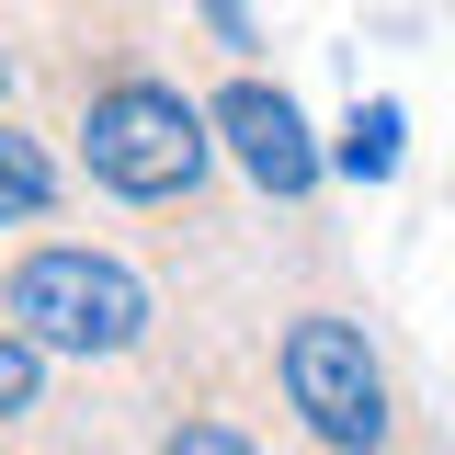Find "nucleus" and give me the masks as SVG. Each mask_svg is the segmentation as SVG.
Segmentation results:
<instances>
[{"mask_svg":"<svg viewBox=\"0 0 455 455\" xmlns=\"http://www.w3.org/2000/svg\"><path fill=\"white\" fill-rule=\"evenodd\" d=\"M284 398H296V421L331 455H387V433H398L387 364H376V341L353 331L341 307H307V319L284 331Z\"/></svg>","mask_w":455,"mask_h":455,"instance_id":"obj_3","label":"nucleus"},{"mask_svg":"<svg viewBox=\"0 0 455 455\" xmlns=\"http://www.w3.org/2000/svg\"><path fill=\"white\" fill-rule=\"evenodd\" d=\"M160 455H251V444H239V433H228V421H182V433H171Z\"/></svg>","mask_w":455,"mask_h":455,"instance_id":"obj_8","label":"nucleus"},{"mask_svg":"<svg viewBox=\"0 0 455 455\" xmlns=\"http://www.w3.org/2000/svg\"><path fill=\"white\" fill-rule=\"evenodd\" d=\"M205 125L228 137V160L251 171L262 194H284V205H296V194H319V171H331V148L307 137V114L284 103L274 80H228L217 103H205Z\"/></svg>","mask_w":455,"mask_h":455,"instance_id":"obj_4","label":"nucleus"},{"mask_svg":"<svg viewBox=\"0 0 455 455\" xmlns=\"http://www.w3.org/2000/svg\"><path fill=\"white\" fill-rule=\"evenodd\" d=\"M331 171H353V182H387V171H398V103H387V92L341 114V148H331Z\"/></svg>","mask_w":455,"mask_h":455,"instance_id":"obj_5","label":"nucleus"},{"mask_svg":"<svg viewBox=\"0 0 455 455\" xmlns=\"http://www.w3.org/2000/svg\"><path fill=\"white\" fill-rule=\"evenodd\" d=\"M205 23H217L228 46H251V12H239V0H205Z\"/></svg>","mask_w":455,"mask_h":455,"instance_id":"obj_9","label":"nucleus"},{"mask_svg":"<svg viewBox=\"0 0 455 455\" xmlns=\"http://www.w3.org/2000/svg\"><path fill=\"white\" fill-rule=\"evenodd\" d=\"M205 148H217V125L182 103L171 80H103V92L80 103V160H92V182L125 194V205L194 194V182H205Z\"/></svg>","mask_w":455,"mask_h":455,"instance_id":"obj_2","label":"nucleus"},{"mask_svg":"<svg viewBox=\"0 0 455 455\" xmlns=\"http://www.w3.org/2000/svg\"><path fill=\"white\" fill-rule=\"evenodd\" d=\"M46 205H57V171H46V148H35L23 125H0V228L46 217Z\"/></svg>","mask_w":455,"mask_h":455,"instance_id":"obj_6","label":"nucleus"},{"mask_svg":"<svg viewBox=\"0 0 455 455\" xmlns=\"http://www.w3.org/2000/svg\"><path fill=\"white\" fill-rule=\"evenodd\" d=\"M0 80H12V57H0Z\"/></svg>","mask_w":455,"mask_h":455,"instance_id":"obj_10","label":"nucleus"},{"mask_svg":"<svg viewBox=\"0 0 455 455\" xmlns=\"http://www.w3.org/2000/svg\"><path fill=\"white\" fill-rule=\"evenodd\" d=\"M0 319L35 341V353H125V341L148 331V284L125 274L114 251H80V239H57V251H23L12 274H0Z\"/></svg>","mask_w":455,"mask_h":455,"instance_id":"obj_1","label":"nucleus"},{"mask_svg":"<svg viewBox=\"0 0 455 455\" xmlns=\"http://www.w3.org/2000/svg\"><path fill=\"white\" fill-rule=\"evenodd\" d=\"M35 398H46V353H35L23 331H0V421H23Z\"/></svg>","mask_w":455,"mask_h":455,"instance_id":"obj_7","label":"nucleus"}]
</instances>
